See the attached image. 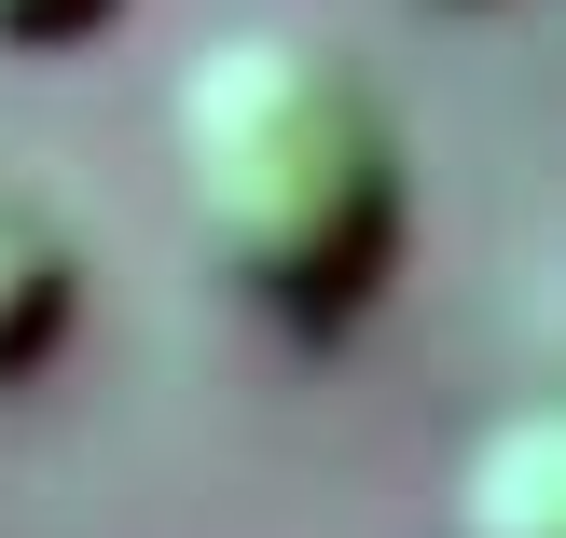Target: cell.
I'll list each match as a JSON object with an SVG mask.
<instances>
[{
	"label": "cell",
	"mask_w": 566,
	"mask_h": 538,
	"mask_svg": "<svg viewBox=\"0 0 566 538\" xmlns=\"http://www.w3.org/2000/svg\"><path fill=\"white\" fill-rule=\"evenodd\" d=\"M111 14H125V0H0V55H70V42H97Z\"/></svg>",
	"instance_id": "cell-4"
},
{
	"label": "cell",
	"mask_w": 566,
	"mask_h": 538,
	"mask_svg": "<svg viewBox=\"0 0 566 538\" xmlns=\"http://www.w3.org/2000/svg\"><path fill=\"white\" fill-rule=\"evenodd\" d=\"M180 235L263 331H346L401 263V125L374 70L318 28H235L193 55L180 125Z\"/></svg>",
	"instance_id": "cell-1"
},
{
	"label": "cell",
	"mask_w": 566,
	"mask_h": 538,
	"mask_svg": "<svg viewBox=\"0 0 566 538\" xmlns=\"http://www.w3.org/2000/svg\"><path fill=\"white\" fill-rule=\"evenodd\" d=\"M470 538H553V429L539 414H512L470 456Z\"/></svg>",
	"instance_id": "cell-3"
},
{
	"label": "cell",
	"mask_w": 566,
	"mask_h": 538,
	"mask_svg": "<svg viewBox=\"0 0 566 538\" xmlns=\"http://www.w3.org/2000/svg\"><path fill=\"white\" fill-rule=\"evenodd\" d=\"M70 318H83V249H70V221H55L28 180H0V401L55 373Z\"/></svg>",
	"instance_id": "cell-2"
}]
</instances>
